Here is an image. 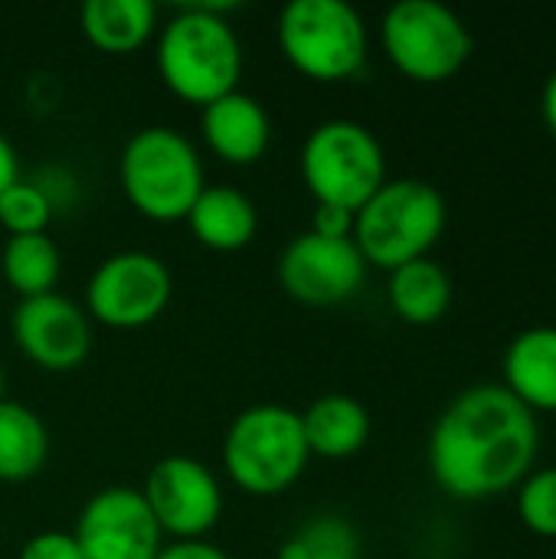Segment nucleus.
<instances>
[{
    "label": "nucleus",
    "mask_w": 556,
    "mask_h": 559,
    "mask_svg": "<svg viewBox=\"0 0 556 559\" xmlns=\"http://www.w3.org/2000/svg\"><path fill=\"white\" fill-rule=\"evenodd\" d=\"M380 43L387 59L413 82H449L475 52L465 20L439 0H400L383 13Z\"/></svg>",
    "instance_id": "8"
},
{
    "label": "nucleus",
    "mask_w": 556,
    "mask_h": 559,
    "mask_svg": "<svg viewBox=\"0 0 556 559\" xmlns=\"http://www.w3.org/2000/svg\"><path fill=\"white\" fill-rule=\"evenodd\" d=\"M285 62L311 82L334 85L354 79L370 52L364 16L347 0H292L275 26Z\"/></svg>",
    "instance_id": "6"
},
{
    "label": "nucleus",
    "mask_w": 556,
    "mask_h": 559,
    "mask_svg": "<svg viewBox=\"0 0 556 559\" xmlns=\"http://www.w3.org/2000/svg\"><path fill=\"white\" fill-rule=\"evenodd\" d=\"M311 233L328 236V239H354V213L341 206H315Z\"/></svg>",
    "instance_id": "27"
},
{
    "label": "nucleus",
    "mask_w": 556,
    "mask_h": 559,
    "mask_svg": "<svg viewBox=\"0 0 556 559\" xmlns=\"http://www.w3.org/2000/svg\"><path fill=\"white\" fill-rule=\"evenodd\" d=\"M367 269L354 239H328L305 229L282 249L275 275L282 292L298 305L334 308L364 288Z\"/></svg>",
    "instance_id": "11"
},
{
    "label": "nucleus",
    "mask_w": 556,
    "mask_h": 559,
    "mask_svg": "<svg viewBox=\"0 0 556 559\" xmlns=\"http://www.w3.org/2000/svg\"><path fill=\"white\" fill-rule=\"evenodd\" d=\"M16 559H82V550L72 537V531H43V534H33L23 547H20V557Z\"/></svg>",
    "instance_id": "26"
},
{
    "label": "nucleus",
    "mask_w": 556,
    "mask_h": 559,
    "mask_svg": "<svg viewBox=\"0 0 556 559\" xmlns=\"http://www.w3.org/2000/svg\"><path fill=\"white\" fill-rule=\"evenodd\" d=\"M505 386L531 409L556 413V328L521 331L505 350Z\"/></svg>",
    "instance_id": "16"
},
{
    "label": "nucleus",
    "mask_w": 556,
    "mask_h": 559,
    "mask_svg": "<svg viewBox=\"0 0 556 559\" xmlns=\"http://www.w3.org/2000/svg\"><path fill=\"white\" fill-rule=\"evenodd\" d=\"M49 459V429L36 409L3 400L0 403V481L23 485L43 472Z\"/></svg>",
    "instance_id": "20"
},
{
    "label": "nucleus",
    "mask_w": 556,
    "mask_h": 559,
    "mask_svg": "<svg viewBox=\"0 0 556 559\" xmlns=\"http://www.w3.org/2000/svg\"><path fill=\"white\" fill-rule=\"evenodd\" d=\"M157 527L174 540H206L223 518L220 478L190 455H167L151 465L141 488Z\"/></svg>",
    "instance_id": "10"
},
{
    "label": "nucleus",
    "mask_w": 556,
    "mask_h": 559,
    "mask_svg": "<svg viewBox=\"0 0 556 559\" xmlns=\"http://www.w3.org/2000/svg\"><path fill=\"white\" fill-rule=\"evenodd\" d=\"M311 462L301 413L282 403H256L233 416L223 436L226 478L256 498H275L298 485Z\"/></svg>",
    "instance_id": "5"
},
{
    "label": "nucleus",
    "mask_w": 556,
    "mask_h": 559,
    "mask_svg": "<svg viewBox=\"0 0 556 559\" xmlns=\"http://www.w3.org/2000/svg\"><path fill=\"white\" fill-rule=\"evenodd\" d=\"M308 452L328 462L357 455L370 439V413L347 393H324L301 413Z\"/></svg>",
    "instance_id": "17"
},
{
    "label": "nucleus",
    "mask_w": 556,
    "mask_h": 559,
    "mask_svg": "<svg viewBox=\"0 0 556 559\" xmlns=\"http://www.w3.org/2000/svg\"><path fill=\"white\" fill-rule=\"evenodd\" d=\"M82 559H154L164 534L141 495L131 485H108L95 491L72 527Z\"/></svg>",
    "instance_id": "12"
},
{
    "label": "nucleus",
    "mask_w": 556,
    "mask_h": 559,
    "mask_svg": "<svg viewBox=\"0 0 556 559\" xmlns=\"http://www.w3.org/2000/svg\"><path fill=\"white\" fill-rule=\"evenodd\" d=\"M0 272L3 282L23 298H39L56 292L62 275V252L49 233L33 236H10L0 249Z\"/></svg>",
    "instance_id": "21"
},
{
    "label": "nucleus",
    "mask_w": 556,
    "mask_h": 559,
    "mask_svg": "<svg viewBox=\"0 0 556 559\" xmlns=\"http://www.w3.org/2000/svg\"><path fill=\"white\" fill-rule=\"evenodd\" d=\"M174 298L167 262L144 249H125L95 265L85 285V314L111 331L154 324Z\"/></svg>",
    "instance_id": "9"
},
{
    "label": "nucleus",
    "mask_w": 556,
    "mask_h": 559,
    "mask_svg": "<svg viewBox=\"0 0 556 559\" xmlns=\"http://www.w3.org/2000/svg\"><path fill=\"white\" fill-rule=\"evenodd\" d=\"M518 514L521 524L537 534L556 540V465L531 472L518 488Z\"/></svg>",
    "instance_id": "24"
},
{
    "label": "nucleus",
    "mask_w": 556,
    "mask_h": 559,
    "mask_svg": "<svg viewBox=\"0 0 556 559\" xmlns=\"http://www.w3.org/2000/svg\"><path fill=\"white\" fill-rule=\"evenodd\" d=\"M154 559H229L216 544L210 540H174L164 544Z\"/></svg>",
    "instance_id": "28"
},
{
    "label": "nucleus",
    "mask_w": 556,
    "mask_h": 559,
    "mask_svg": "<svg viewBox=\"0 0 556 559\" xmlns=\"http://www.w3.org/2000/svg\"><path fill=\"white\" fill-rule=\"evenodd\" d=\"M298 170L315 206H341L347 213H357L390 180L380 138L351 118L315 124L301 144Z\"/></svg>",
    "instance_id": "7"
},
{
    "label": "nucleus",
    "mask_w": 556,
    "mask_h": 559,
    "mask_svg": "<svg viewBox=\"0 0 556 559\" xmlns=\"http://www.w3.org/2000/svg\"><path fill=\"white\" fill-rule=\"evenodd\" d=\"M79 23L95 49L128 56L157 36V7L151 0H85Z\"/></svg>",
    "instance_id": "18"
},
{
    "label": "nucleus",
    "mask_w": 556,
    "mask_h": 559,
    "mask_svg": "<svg viewBox=\"0 0 556 559\" xmlns=\"http://www.w3.org/2000/svg\"><path fill=\"white\" fill-rule=\"evenodd\" d=\"M387 298L400 321L426 328L446 318L452 305V278L436 259L426 255L390 272Z\"/></svg>",
    "instance_id": "19"
},
{
    "label": "nucleus",
    "mask_w": 556,
    "mask_h": 559,
    "mask_svg": "<svg viewBox=\"0 0 556 559\" xmlns=\"http://www.w3.org/2000/svg\"><path fill=\"white\" fill-rule=\"evenodd\" d=\"M118 183L125 200L144 219L184 223L206 187L203 157L184 131L170 124H147L125 141Z\"/></svg>",
    "instance_id": "3"
},
{
    "label": "nucleus",
    "mask_w": 556,
    "mask_h": 559,
    "mask_svg": "<svg viewBox=\"0 0 556 559\" xmlns=\"http://www.w3.org/2000/svg\"><path fill=\"white\" fill-rule=\"evenodd\" d=\"M49 223H52V206H49L46 197L33 187L29 177H20V180L0 197V226H3L10 236L46 233Z\"/></svg>",
    "instance_id": "23"
},
{
    "label": "nucleus",
    "mask_w": 556,
    "mask_h": 559,
    "mask_svg": "<svg viewBox=\"0 0 556 559\" xmlns=\"http://www.w3.org/2000/svg\"><path fill=\"white\" fill-rule=\"evenodd\" d=\"M7 400V373H3V364H0V403Z\"/></svg>",
    "instance_id": "31"
},
{
    "label": "nucleus",
    "mask_w": 556,
    "mask_h": 559,
    "mask_svg": "<svg viewBox=\"0 0 556 559\" xmlns=\"http://www.w3.org/2000/svg\"><path fill=\"white\" fill-rule=\"evenodd\" d=\"M193 239L210 252H239L259 233V210L239 187H203L184 219Z\"/></svg>",
    "instance_id": "15"
},
{
    "label": "nucleus",
    "mask_w": 556,
    "mask_h": 559,
    "mask_svg": "<svg viewBox=\"0 0 556 559\" xmlns=\"http://www.w3.org/2000/svg\"><path fill=\"white\" fill-rule=\"evenodd\" d=\"M29 180H33V187L46 197V203L52 206V216L75 210L79 200H82V180H79L66 164H46V167H39Z\"/></svg>",
    "instance_id": "25"
},
{
    "label": "nucleus",
    "mask_w": 556,
    "mask_h": 559,
    "mask_svg": "<svg viewBox=\"0 0 556 559\" xmlns=\"http://www.w3.org/2000/svg\"><path fill=\"white\" fill-rule=\"evenodd\" d=\"M541 111H544V121H547L551 134L556 138V69L551 72L547 85H544V95H541Z\"/></svg>",
    "instance_id": "30"
},
{
    "label": "nucleus",
    "mask_w": 556,
    "mask_h": 559,
    "mask_svg": "<svg viewBox=\"0 0 556 559\" xmlns=\"http://www.w3.org/2000/svg\"><path fill=\"white\" fill-rule=\"evenodd\" d=\"M200 134H203V144L223 164L252 167L265 157L272 144V118L256 95L236 88L203 108Z\"/></svg>",
    "instance_id": "14"
},
{
    "label": "nucleus",
    "mask_w": 556,
    "mask_h": 559,
    "mask_svg": "<svg viewBox=\"0 0 556 559\" xmlns=\"http://www.w3.org/2000/svg\"><path fill=\"white\" fill-rule=\"evenodd\" d=\"M236 3H184L157 26L154 62L170 95L206 108L239 88L246 52L229 13Z\"/></svg>",
    "instance_id": "2"
},
{
    "label": "nucleus",
    "mask_w": 556,
    "mask_h": 559,
    "mask_svg": "<svg viewBox=\"0 0 556 559\" xmlns=\"http://www.w3.org/2000/svg\"><path fill=\"white\" fill-rule=\"evenodd\" d=\"M446 219V197L433 183L419 177L387 180L354 213V246L367 265L393 272L406 262L426 259L442 239Z\"/></svg>",
    "instance_id": "4"
},
{
    "label": "nucleus",
    "mask_w": 556,
    "mask_h": 559,
    "mask_svg": "<svg viewBox=\"0 0 556 559\" xmlns=\"http://www.w3.org/2000/svg\"><path fill=\"white\" fill-rule=\"evenodd\" d=\"M23 174H20V154H16V147H13V141L0 131V197L20 180Z\"/></svg>",
    "instance_id": "29"
},
{
    "label": "nucleus",
    "mask_w": 556,
    "mask_h": 559,
    "mask_svg": "<svg viewBox=\"0 0 556 559\" xmlns=\"http://www.w3.org/2000/svg\"><path fill=\"white\" fill-rule=\"evenodd\" d=\"M10 334L16 350L49 373H69L82 367L92 350V318L82 305L59 292L23 298L13 308Z\"/></svg>",
    "instance_id": "13"
},
{
    "label": "nucleus",
    "mask_w": 556,
    "mask_h": 559,
    "mask_svg": "<svg viewBox=\"0 0 556 559\" xmlns=\"http://www.w3.org/2000/svg\"><path fill=\"white\" fill-rule=\"evenodd\" d=\"M537 442L534 413L505 383H478L442 409L429 432L426 462L446 495L485 501L534 472Z\"/></svg>",
    "instance_id": "1"
},
{
    "label": "nucleus",
    "mask_w": 556,
    "mask_h": 559,
    "mask_svg": "<svg viewBox=\"0 0 556 559\" xmlns=\"http://www.w3.org/2000/svg\"><path fill=\"white\" fill-rule=\"evenodd\" d=\"M279 559H360V537L341 514H315L279 547Z\"/></svg>",
    "instance_id": "22"
}]
</instances>
